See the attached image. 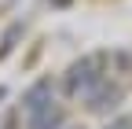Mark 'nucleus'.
Returning <instances> with one entry per match:
<instances>
[{
    "mask_svg": "<svg viewBox=\"0 0 132 129\" xmlns=\"http://www.w3.org/2000/svg\"><path fill=\"white\" fill-rule=\"evenodd\" d=\"M99 81H103V74H99V55H85V59H77L70 70H66V96H88Z\"/></svg>",
    "mask_w": 132,
    "mask_h": 129,
    "instance_id": "nucleus-1",
    "label": "nucleus"
},
{
    "mask_svg": "<svg viewBox=\"0 0 132 129\" xmlns=\"http://www.w3.org/2000/svg\"><path fill=\"white\" fill-rule=\"evenodd\" d=\"M121 100H125V89L118 81H110V77H103V81L85 96V107L92 111V114H110V111H118Z\"/></svg>",
    "mask_w": 132,
    "mask_h": 129,
    "instance_id": "nucleus-2",
    "label": "nucleus"
},
{
    "mask_svg": "<svg viewBox=\"0 0 132 129\" xmlns=\"http://www.w3.org/2000/svg\"><path fill=\"white\" fill-rule=\"evenodd\" d=\"M48 103H55V85L52 77H40V81H33L26 92H22V111L26 114H33V111H40Z\"/></svg>",
    "mask_w": 132,
    "mask_h": 129,
    "instance_id": "nucleus-3",
    "label": "nucleus"
},
{
    "mask_svg": "<svg viewBox=\"0 0 132 129\" xmlns=\"http://www.w3.org/2000/svg\"><path fill=\"white\" fill-rule=\"evenodd\" d=\"M62 125H66V111L59 103H48L33 114H26V129H62Z\"/></svg>",
    "mask_w": 132,
    "mask_h": 129,
    "instance_id": "nucleus-4",
    "label": "nucleus"
},
{
    "mask_svg": "<svg viewBox=\"0 0 132 129\" xmlns=\"http://www.w3.org/2000/svg\"><path fill=\"white\" fill-rule=\"evenodd\" d=\"M103 129H132V118H128V114H118L114 122H106Z\"/></svg>",
    "mask_w": 132,
    "mask_h": 129,
    "instance_id": "nucleus-5",
    "label": "nucleus"
}]
</instances>
